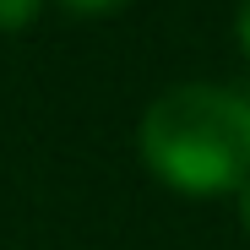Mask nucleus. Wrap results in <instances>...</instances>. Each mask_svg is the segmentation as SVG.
<instances>
[{"label":"nucleus","instance_id":"nucleus-2","mask_svg":"<svg viewBox=\"0 0 250 250\" xmlns=\"http://www.w3.org/2000/svg\"><path fill=\"white\" fill-rule=\"evenodd\" d=\"M38 17V0H0V33H17Z\"/></svg>","mask_w":250,"mask_h":250},{"label":"nucleus","instance_id":"nucleus-4","mask_svg":"<svg viewBox=\"0 0 250 250\" xmlns=\"http://www.w3.org/2000/svg\"><path fill=\"white\" fill-rule=\"evenodd\" d=\"M239 44H245V55H250V0H245V11H239Z\"/></svg>","mask_w":250,"mask_h":250},{"label":"nucleus","instance_id":"nucleus-5","mask_svg":"<svg viewBox=\"0 0 250 250\" xmlns=\"http://www.w3.org/2000/svg\"><path fill=\"white\" fill-rule=\"evenodd\" d=\"M239 218H245V234H250V185L239 190Z\"/></svg>","mask_w":250,"mask_h":250},{"label":"nucleus","instance_id":"nucleus-3","mask_svg":"<svg viewBox=\"0 0 250 250\" xmlns=\"http://www.w3.org/2000/svg\"><path fill=\"white\" fill-rule=\"evenodd\" d=\"M65 6H71L76 17H104V11H120L125 0H65Z\"/></svg>","mask_w":250,"mask_h":250},{"label":"nucleus","instance_id":"nucleus-1","mask_svg":"<svg viewBox=\"0 0 250 250\" xmlns=\"http://www.w3.org/2000/svg\"><path fill=\"white\" fill-rule=\"evenodd\" d=\"M147 169L185 196H223L250 185V98L234 87H169L142 114Z\"/></svg>","mask_w":250,"mask_h":250}]
</instances>
